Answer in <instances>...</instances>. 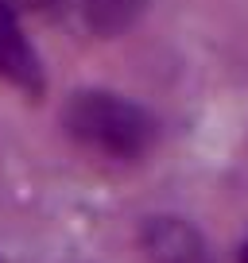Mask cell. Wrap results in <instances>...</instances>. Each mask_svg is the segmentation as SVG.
<instances>
[{"mask_svg": "<svg viewBox=\"0 0 248 263\" xmlns=\"http://www.w3.org/2000/svg\"><path fill=\"white\" fill-rule=\"evenodd\" d=\"M0 78L27 93L43 89V66L20 24L16 0H0Z\"/></svg>", "mask_w": 248, "mask_h": 263, "instance_id": "3957f363", "label": "cell"}, {"mask_svg": "<svg viewBox=\"0 0 248 263\" xmlns=\"http://www.w3.org/2000/svg\"><path fill=\"white\" fill-rule=\"evenodd\" d=\"M66 136L109 163H140L159 143V120L132 97L113 89H78L62 105Z\"/></svg>", "mask_w": 248, "mask_h": 263, "instance_id": "6da1fadb", "label": "cell"}, {"mask_svg": "<svg viewBox=\"0 0 248 263\" xmlns=\"http://www.w3.org/2000/svg\"><path fill=\"white\" fill-rule=\"evenodd\" d=\"M24 4H31V8H39V12H66L70 8V0H24Z\"/></svg>", "mask_w": 248, "mask_h": 263, "instance_id": "5b68a950", "label": "cell"}, {"mask_svg": "<svg viewBox=\"0 0 248 263\" xmlns=\"http://www.w3.org/2000/svg\"><path fill=\"white\" fill-rule=\"evenodd\" d=\"M140 252L148 263H217L206 232L174 213L148 217L140 224Z\"/></svg>", "mask_w": 248, "mask_h": 263, "instance_id": "7a4b0ae2", "label": "cell"}, {"mask_svg": "<svg viewBox=\"0 0 248 263\" xmlns=\"http://www.w3.org/2000/svg\"><path fill=\"white\" fill-rule=\"evenodd\" d=\"M70 8L82 16V24L97 39H116L128 27H136V20L148 8V0H70Z\"/></svg>", "mask_w": 248, "mask_h": 263, "instance_id": "277c9868", "label": "cell"}, {"mask_svg": "<svg viewBox=\"0 0 248 263\" xmlns=\"http://www.w3.org/2000/svg\"><path fill=\"white\" fill-rule=\"evenodd\" d=\"M237 263H248V240L240 244V252H237Z\"/></svg>", "mask_w": 248, "mask_h": 263, "instance_id": "8992f818", "label": "cell"}]
</instances>
